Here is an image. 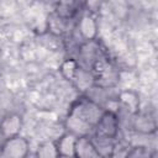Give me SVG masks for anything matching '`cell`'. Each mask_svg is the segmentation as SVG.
<instances>
[{
    "label": "cell",
    "instance_id": "1",
    "mask_svg": "<svg viewBox=\"0 0 158 158\" xmlns=\"http://www.w3.org/2000/svg\"><path fill=\"white\" fill-rule=\"evenodd\" d=\"M105 109H102L99 102L89 96L80 95L70 104L64 122L65 128L77 137L89 136L90 132L94 131Z\"/></svg>",
    "mask_w": 158,
    "mask_h": 158
},
{
    "label": "cell",
    "instance_id": "2",
    "mask_svg": "<svg viewBox=\"0 0 158 158\" xmlns=\"http://www.w3.org/2000/svg\"><path fill=\"white\" fill-rule=\"evenodd\" d=\"M120 130V118L116 112L105 110L94 128V136L99 141H115Z\"/></svg>",
    "mask_w": 158,
    "mask_h": 158
},
{
    "label": "cell",
    "instance_id": "3",
    "mask_svg": "<svg viewBox=\"0 0 158 158\" xmlns=\"http://www.w3.org/2000/svg\"><path fill=\"white\" fill-rule=\"evenodd\" d=\"M30 153V142L22 136L6 138L0 148L2 158H26Z\"/></svg>",
    "mask_w": 158,
    "mask_h": 158
},
{
    "label": "cell",
    "instance_id": "4",
    "mask_svg": "<svg viewBox=\"0 0 158 158\" xmlns=\"http://www.w3.org/2000/svg\"><path fill=\"white\" fill-rule=\"evenodd\" d=\"M77 30L80 35V37L84 40V42L94 41L98 38V21L96 17L91 12H85L80 16L77 23Z\"/></svg>",
    "mask_w": 158,
    "mask_h": 158
},
{
    "label": "cell",
    "instance_id": "5",
    "mask_svg": "<svg viewBox=\"0 0 158 158\" xmlns=\"http://www.w3.org/2000/svg\"><path fill=\"white\" fill-rule=\"evenodd\" d=\"M74 158H106V157L100 152V149L95 144L94 139L90 138V136H81L77 138Z\"/></svg>",
    "mask_w": 158,
    "mask_h": 158
},
{
    "label": "cell",
    "instance_id": "6",
    "mask_svg": "<svg viewBox=\"0 0 158 158\" xmlns=\"http://www.w3.org/2000/svg\"><path fill=\"white\" fill-rule=\"evenodd\" d=\"M22 128V117L19 114H9L0 121V133L6 139L19 136Z\"/></svg>",
    "mask_w": 158,
    "mask_h": 158
},
{
    "label": "cell",
    "instance_id": "7",
    "mask_svg": "<svg viewBox=\"0 0 158 158\" xmlns=\"http://www.w3.org/2000/svg\"><path fill=\"white\" fill-rule=\"evenodd\" d=\"M77 138L78 137L75 135H73L70 132H65L64 135H62L56 141L60 158H74V149H75Z\"/></svg>",
    "mask_w": 158,
    "mask_h": 158
},
{
    "label": "cell",
    "instance_id": "8",
    "mask_svg": "<svg viewBox=\"0 0 158 158\" xmlns=\"http://www.w3.org/2000/svg\"><path fill=\"white\" fill-rule=\"evenodd\" d=\"M118 102L133 116L139 112V96L133 90H122L118 94Z\"/></svg>",
    "mask_w": 158,
    "mask_h": 158
},
{
    "label": "cell",
    "instance_id": "9",
    "mask_svg": "<svg viewBox=\"0 0 158 158\" xmlns=\"http://www.w3.org/2000/svg\"><path fill=\"white\" fill-rule=\"evenodd\" d=\"M135 121H133V128L137 132L144 133V135H151L154 133L157 130V123H156V118H153L151 115H146V114H136L135 115Z\"/></svg>",
    "mask_w": 158,
    "mask_h": 158
},
{
    "label": "cell",
    "instance_id": "10",
    "mask_svg": "<svg viewBox=\"0 0 158 158\" xmlns=\"http://www.w3.org/2000/svg\"><path fill=\"white\" fill-rule=\"evenodd\" d=\"M79 12V4L78 2H58L56 5V17L62 21H67L73 19Z\"/></svg>",
    "mask_w": 158,
    "mask_h": 158
},
{
    "label": "cell",
    "instance_id": "11",
    "mask_svg": "<svg viewBox=\"0 0 158 158\" xmlns=\"http://www.w3.org/2000/svg\"><path fill=\"white\" fill-rule=\"evenodd\" d=\"M35 158H60L56 141H43L38 144Z\"/></svg>",
    "mask_w": 158,
    "mask_h": 158
},
{
    "label": "cell",
    "instance_id": "12",
    "mask_svg": "<svg viewBox=\"0 0 158 158\" xmlns=\"http://www.w3.org/2000/svg\"><path fill=\"white\" fill-rule=\"evenodd\" d=\"M132 151V146L126 143L125 141H115L111 144L106 158H130Z\"/></svg>",
    "mask_w": 158,
    "mask_h": 158
},
{
    "label": "cell",
    "instance_id": "13",
    "mask_svg": "<svg viewBox=\"0 0 158 158\" xmlns=\"http://www.w3.org/2000/svg\"><path fill=\"white\" fill-rule=\"evenodd\" d=\"M79 67H80V63L77 59H74V58H67L59 65V72H60L62 77L65 80H68V81L72 83L73 79H74V77H75V74H77V72H78V69H79Z\"/></svg>",
    "mask_w": 158,
    "mask_h": 158
}]
</instances>
